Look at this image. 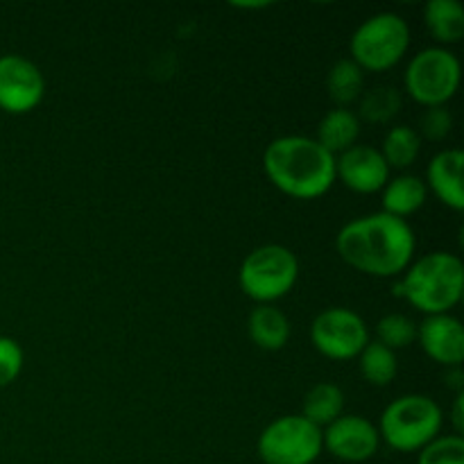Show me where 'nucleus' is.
<instances>
[{
    "instance_id": "23",
    "label": "nucleus",
    "mask_w": 464,
    "mask_h": 464,
    "mask_svg": "<svg viewBox=\"0 0 464 464\" xmlns=\"http://www.w3.org/2000/svg\"><path fill=\"white\" fill-rule=\"evenodd\" d=\"M401 109V95L392 86H376L361 98V116L372 125L392 121Z\"/></svg>"
},
{
    "instance_id": "1",
    "label": "nucleus",
    "mask_w": 464,
    "mask_h": 464,
    "mask_svg": "<svg viewBox=\"0 0 464 464\" xmlns=\"http://www.w3.org/2000/svg\"><path fill=\"white\" fill-rule=\"evenodd\" d=\"M340 258L362 275L397 276L411 267L417 238L412 227L388 213L358 218L340 229Z\"/></svg>"
},
{
    "instance_id": "6",
    "label": "nucleus",
    "mask_w": 464,
    "mask_h": 464,
    "mask_svg": "<svg viewBox=\"0 0 464 464\" xmlns=\"http://www.w3.org/2000/svg\"><path fill=\"white\" fill-rule=\"evenodd\" d=\"M299 261L284 245H263L247 254L238 272L243 293L258 304H272L295 288Z\"/></svg>"
},
{
    "instance_id": "10",
    "label": "nucleus",
    "mask_w": 464,
    "mask_h": 464,
    "mask_svg": "<svg viewBox=\"0 0 464 464\" xmlns=\"http://www.w3.org/2000/svg\"><path fill=\"white\" fill-rule=\"evenodd\" d=\"M45 80L39 68L21 54L0 57V109L27 113L44 100Z\"/></svg>"
},
{
    "instance_id": "19",
    "label": "nucleus",
    "mask_w": 464,
    "mask_h": 464,
    "mask_svg": "<svg viewBox=\"0 0 464 464\" xmlns=\"http://www.w3.org/2000/svg\"><path fill=\"white\" fill-rule=\"evenodd\" d=\"M344 394L338 385L334 383H317L315 388L308 390L304 399V420L315 424L317 429L334 424L338 417H343Z\"/></svg>"
},
{
    "instance_id": "14",
    "label": "nucleus",
    "mask_w": 464,
    "mask_h": 464,
    "mask_svg": "<svg viewBox=\"0 0 464 464\" xmlns=\"http://www.w3.org/2000/svg\"><path fill=\"white\" fill-rule=\"evenodd\" d=\"M462 163L464 154L460 150H444L435 154L429 163V186L440 202L451 207L453 211L464 208V190H462Z\"/></svg>"
},
{
    "instance_id": "8",
    "label": "nucleus",
    "mask_w": 464,
    "mask_h": 464,
    "mask_svg": "<svg viewBox=\"0 0 464 464\" xmlns=\"http://www.w3.org/2000/svg\"><path fill=\"white\" fill-rule=\"evenodd\" d=\"M322 449V429L302 415L279 417L258 438V456L266 464H313Z\"/></svg>"
},
{
    "instance_id": "9",
    "label": "nucleus",
    "mask_w": 464,
    "mask_h": 464,
    "mask_svg": "<svg viewBox=\"0 0 464 464\" xmlns=\"http://www.w3.org/2000/svg\"><path fill=\"white\" fill-rule=\"evenodd\" d=\"M311 340L322 356L331 361H352L370 343L365 320L349 308H326L313 320Z\"/></svg>"
},
{
    "instance_id": "26",
    "label": "nucleus",
    "mask_w": 464,
    "mask_h": 464,
    "mask_svg": "<svg viewBox=\"0 0 464 464\" xmlns=\"http://www.w3.org/2000/svg\"><path fill=\"white\" fill-rule=\"evenodd\" d=\"M23 367V349L16 340L0 338V388H7L16 381Z\"/></svg>"
},
{
    "instance_id": "28",
    "label": "nucleus",
    "mask_w": 464,
    "mask_h": 464,
    "mask_svg": "<svg viewBox=\"0 0 464 464\" xmlns=\"http://www.w3.org/2000/svg\"><path fill=\"white\" fill-rule=\"evenodd\" d=\"M462 403H464V397H462V394H458L456 403H453V417H451V421H453V429H456V435H462V430H464V415H462Z\"/></svg>"
},
{
    "instance_id": "25",
    "label": "nucleus",
    "mask_w": 464,
    "mask_h": 464,
    "mask_svg": "<svg viewBox=\"0 0 464 464\" xmlns=\"http://www.w3.org/2000/svg\"><path fill=\"white\" fill-rule=\"evenodd\" d=\"M417 464H464V440L460 435L435 438L421 449Z\"/></svg>"
},
{
    "instance_id": "16",
    "label": "nucleus",
    "mask_w": 464,
    "mask_h": 464,
    "mask_svg": "<svg viewBox=\"0 0 464 464\" xmlns=\"http://www.w3.org/2000/svg\"><path fill=\"white\" fill-rule=\"evenodd\" d=\"M358 134H361V121L353 111L349 109H331L324 118L320 121V127H317V143L331 152L343 154L344 150L353 148Z\"/></svg>"
},
{
    "instance_id": "3",
    "label": "nucleus",
    "mask_w": 464,
    "mask_h": 464,
    "mask_svg": "<svg viewBox=\"0 0 464 464\" xmlns=\"http://www.w3.org/2000/svg\"><path fill=\"white\" fill-rule=\"evenodd\" d=\"M464 267L453 254L433 252L408 267L399 295L426 315H447L462 299Z\"/></svg>"
},
{
    "instance_id": "22",
    "label": "nucleus",
    "mask_w": 464,
    "mask_h": 464,
    "mask_svg": "<svg viewBox=\"0 0 464 464\" xmlns=\"http://www.w3.org/2000/svg\"><path fill=\"white\" fill-rule=\"evenodd\" d=\"M421 139L411 127H392L383 140V159L388 168H408L420 157Z\"/></svg>"
},
{
    "instance_id": "17",
    "label": "nucleus",
    "mask_w": 464,
    "mask_h": 464,
    "mask_svg": "<svg viewBox=\"0 0 464 464\" xmlns=\"http://www.w3.org/2000/svg\"><path fill=\"white\" fill-rule=\"evenodd\" d=\"M426 184L420 177L403 175L385 184L383 213L406 220V216L420 211L426 202Z\"/></svg>"
},
{
    "instance_id": "12",
    "label": "nucleus",
    "mask_w": 464,
    "mask_h": 464,
    "mask_svg": "<svg viewBox=\"0 0 464 464\" xmlns=\"http://www.w3.org/2000/svg\"><path fill=\"white\" fill-rule=\"evenodd\" d=\"M335 177L353 193L370 195L385 188L390 181V168L383 154L370 145H353L335 159Z\"/></svg>"
},
{
    "instance_id": "11",
    "label": "nucleus",
    "mask_w": 464,
    "mask_h": 464,
    "mask_svg": "<svg viewBox=\"0 0 464 464\" xmlns=\"http://www.w3.org/2000/svg\"><path fill=\"white\" fill-rule=\"evenodd\" d=\"M379 429L370 420L358 415L338 417L322 433V444L331 456L344 462H365L379 451Z\"/></svg>"
},
{
    "instance_id": "24",
    "label": "nucleus",
    "mask_w": 464,
    "mask_h": 464,
    "mask_svg": "<svg viewBox=\"0 0 464 464\" xmlns=\"http://www.w3.org/2000/svg\"><path fill=\"white\" fill-rule=\"evenodd\" d=\"M376 334H379V343L383 347H388L390 352L394 349H403L417 338V326L411 317L399 315V313H390L376 326Z\"/></svg>"
},
{
    "instance_id": "15",
    "label": "nucleus",
    "mask_w": 464,
    "mask_h": 464,
    "mask_svg": "<svg viewBox=\"0 0 464 464\" xmlns=\"http://www.w3.org/2000/svg\"><path fill=\"white\" fill-rule=\"evenodd\" d=\"M249 335L254 344L266 352H279L288 344L290 338V322L284 313L272 304H258L247 320Z\"/></svg>"
},
{
    "instance_id": "4",
    "label": "nucleus",
    "mask_w": 464,
    "mask_h": 464,
    "mask_svg": "<svg viewBox=\"0 0 464 464\" xmlns=\"http://www.w3.org/2000/svg\"><path fill=\"white\" fill-rule=\"evenodd\" d=\"M442 429V411L424 394H406L390 403L381 415L379 435L394 451H421Z\"/></svg>"
},
{
    "instance_id": "7",
    "label": "nucleus",
    "mask_w": 464,
    "mask_h": 464,
    "mask_svg": "<svg viewBox=\"0 0 464 464\" xmlns=\"http://www.w3.org/2000/svg\"><path fill=\"white\" fill-rule=\"evenodd\" d=\"M406 91L424 107H444L460 86V62L447 48H426L406 68Z\"/></svg>"
},
{
    "instance_id": "20",
    "label": "nucleus",
    "mask_w": 464,
    "mask_h": 464,
    "mask_svg": "<svg viewBox=\"0 0 464 464\" xmlns=\"http://www.w3.org/2000/svg\"><path fill=\"white\" fill-rule=\"evenodd\" d=\"M362 86H365V75L352 59H340L338 63H334L329 77H326V89H329L331 100L340 104V109L344 104L356 102L362 93Z\"/></svg>"
},
{
    "instance_id": "21",
    "label": "nucleus",
    "mask_w": 464,
    "mask_h": 464,
    "mask_svg": "<svg viewBox=\"0 0 464 464\" xmlns=\"http://www.w3.org/2000/svg\"><path fill=\"white\" fill-rule=\"evenodd\" d=\"M361 372L367 383L383 388L392 383L397 376V356L381 343H367V347L361 352Z\"/></svg>"
},
{
    "instance_id": "5",
    "label": "nucleus",
    "mask_w": 464,
    "mask_h": 464,
    "mask_svg": "<svg viewBox=\"0 0 464 464\" xmlns=\"http://www.w3.org/2000/svg\"><path fill=\"white\" fill-rule=\"evenodd\" d=\"M411 48V27L399 14L381 12L367 18L352 36V62L361 71H388Z\"/></svg>"
},
{
    "instance_id": "18",
    "label": "nucleus",
    "mask_w": 464,
    "mask_h": 464,
    "mask_svg": "<svg viewBox=\"0 0 464 464\" xmlns=\"http://www.w3.org/2000/svg\"><path fill=\"white\" fill-rule=\"evenodd\" d=\"M424 21L440 44H458L464 36V7L458 0H430Z\"/></svg>"
},
{
    "instance_id": "2",
    "label": "nucleus",
    "mask_w": 464,
    "mask_h": 464,
    "mask_svg": "<svg viewBox=\"0 0 464 464\" xmlns=\"http://www.w3.org/2000/svg\"><path fill=\"white\" fill-rule=\"evenodd\" d=\"M263 168L281 193L295 199L322 198L335 181V157L308 136H281L267 145Z\"/></svg>"
},
{
    "instance_id": "27",
    "label": "nucleus",
    "mask_w": 464,
    "mask_h": 464,
    "mask_svg": "<svg viewBox=\"0 0 464 464\" xmlns=\"http://www.w3.org/2000/svg\"><path fill=\"white\" fill-rule=\"evenodd\" d=\"M451 127H453V118L444 107H430L429 111L421 116V131H424V136L429 140L447 139Z\"/></svg>"
},
{
    "instance_id": "13",
    "label": "nucleus",
    "mask_w": 464,
    "mask_h": 464,
    "mask_svg": "<svg viewBox=\"0 0 464 464\" xmlns=\"http://www.w3.org/2000/svg\"><path fill=\"white\" fill-rule=\"evenodd\" d=\"M421 349L435 362L447 367H460L464 361V329L453 315H429L417 329Z\"/></svg>"
}]
</instances>
